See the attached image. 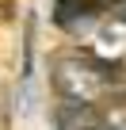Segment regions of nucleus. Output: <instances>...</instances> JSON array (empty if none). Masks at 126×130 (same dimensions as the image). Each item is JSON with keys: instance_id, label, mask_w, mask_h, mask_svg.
<instances>
[{"instance_id": "1", "label": "nucleus", "mask_w": 126, "mask_h": 130, "mask_svg": "<svg viewBox=\"0 0 126 130\" xmlns=\"http://www.w3.org/2000/svg\"><path fill=\"white\" fill-rule=\"evenodd\" d=\"M115 61H103L99 54H61L50 65V84L61 100H84L103 103L115 96Z\"/></svg>"}, {"instance_id": "2", "label": "nucleus", "mask_w": 126, "mask_h": 130, "mask_svg": "<svg viewBox=\"0 0 126 130\" xmlns=\"http://www.w3.org/2000/svg\"><path fill=\"white\" fill-rule=\"evenodd\" d=\"M50 122H53V126H61V130H77V126L96 130V126H103V115H99V103H84V100H61V103L53 107Z\"/></svg>"}]
</instances>
